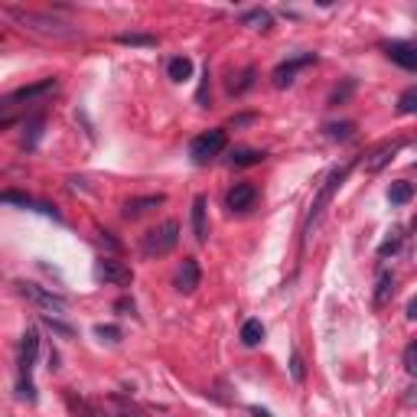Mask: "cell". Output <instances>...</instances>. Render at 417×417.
Here are the masks:
<instances>
[{"instance_id":"6da1fadb","label":"cell","mask_w":417,"mask_h":417,"mask_svg":"<svg viewBox=\"0 0 417 417\" xmlns=\"http://www.w3.org/2000/svg\"><path fill=\"white\" fill-rule=\"evenodd\" d=\"M356 163H359V157H349L346 163H339V167H332V170L326 173V179H323V183H320L317 196H313V202H310V212H307V218H303V248H307L310 235L317 232V225L323 222V212H326V208H329L332 196L339 193V189H342V183H346V179H349V173L356 170Z\"/></svg>"},{"instance_id":"7a4b0ae2","label":"cell","mask_w":417,"mask_h":417,"mask_svg":"<svg viewBox=\"0 0 417 417\" xmlns=\"http://www.w3.org/2000/svg\"><path fill=\"white\" fill-rule=\"evenodd\" d=\"M4 14L10 20L23 26V30H33L39 36H49V39H82V30L69 20H59L53 16L49 10H26V7H4Z\"/></svg>"},{"instance_id":"3957f363","label":"cell","mask_w":417,"mask_h":417,"mask_svg":"<svg viewBox=\"0 0 417 417\" xmlns=\"http://www.w3.org/2000/svg\"><path fill=\"white\" fill-rule=\"evenodd\" d=\"M56 92H59V82H56V78H43V82H36V85H26V88L10 92L7 98L0 101V127H10L14 117H16V111L39 108V105L49 101Z\"/></svg>"},{"instance_id":"277c9868","label":"cell","mask_w":417,"mask_h":417,"mask_svg":"<svg viewBox=\"0 0 417 417\" xmlns=\"http://www.w3.org/2000/svg\"><path fill=\"white\" fill-rule=\"evenodd\" d=\"M39 356V332L26 329L23 342H20V381H16V394L23 401H36V388H33V369H36Z\"/></svg>"},{"instance_id":"5b68a950","label":"cell","mask_w":417,"mask_h":417,"mask_svg":"<svg viewBox=\"0 0 417 417\" xmlns=\"http://www.w3.org/2000/svg\"><path fill=\"white\" fill-rule=\"evenodd\" d=\"M176 241H179V222L170 218V222L157 225V228H150V232L144 235V241H140V255L144 258H163L176 248Z\"/></svg>"},{"instance_id":"8992f818","label":"cell","mask_w":417,"mask_h":417,"mask_svg":"<svg viewBox=\"0 0 417 417\" xmlns=\"http://www.w3.org/2000/svg\"><path fill=\"white\" fill-rule=\"evenodd\" d=\"M16 290H20V294H23L26 300L39 310V313H46V317H65V310H69L65 297L53 294V290H46V287H39V284H26V280H20Z\"/></svg>"},{"instance_id":"52a82bcc","label":"cell","mask_w":417,"mask_h":417,"mask_svg":"<svg viewBox=\"0 0 417 417\" xmlns=\"http://www.w3.org/2000/svg\"><path fill=\"white\" fill-rule=\"evenodd\" d=\"M225 144H228L225 131L212 127V131H206V134H199V137H193V144H189V157H193V163L206 167L208 160H216V157L222 154V150H225Z\"/></svg>"},{"instance_id":"ba28073f","label":"cell","mask_w":417,"mask_h":417,"mask_svg":"<svg viewBox=\"0 0 417 417\" xmlns=\"http://www.w3.org/2000/svg\"><path fill=\"white\" fill-rule=\"evenodd\" d=\"M310 65H317V53H300V56H290L287 62H280L278 69L270 72V85L274 88H287L294 85V78L300 69H310Z\"/></svg>"},{"instance_id":"9c48e42d","label":"cell","mask_w":417,"mask_h":417,"mask_svg":"<svg viewBox=\"0 0 417 417\" xmlns=\"http://www.w3.org/2000/svg\"><path fill=\"white\" fill-rule=\"evenodd\" d=\"M95 278L105 280V284H115V287H127L134 280V270L124 261H117V258H101L95 264Z\"/></svg>"},{"instance_id":"30bf717a","label":"cell","mask_w":417,"mask_h":417,"mask_svg":"<svg viewBox=\"0 0 417 417\" xmlns=\"http://www.w3.org/2000/svg\"><path fill=\"white\" fill-rule=\"evenodd\" d=\"M385 53L394 65H401V69H408V72H417V43L414 39H394V43L385 46Z\"/></svg>"},{"instance_id":"8fae6325","label":"cell","mask_w":417,"mask_h":417,"mask_svg":"<svg viewBox=\"0 0 417 417\" xmlns=\"http://www.w3.org/2000/svg\"><path fill=\"white\" fill-rule=\"evenodd\" d=\"M199 280H202L199 261H196V258H186L183 268H179V274H176V290H179V294H196Z\"/></svg>"},{"instance_id":"7c38bea8","label":"cell","mask_w":417,"mask_h":417,"mask_svg":"<svg viewBox=\"0 0 417 417\" xmlns=\"http://www.w3.org/2000/svg\"><path fill=\"white\" fill-rule=\"evenodd\" d=\"M255 199H258L255 186L238 183V186H232V193H228V208H232V212H248V208L255 206Z\"/></svg>"},{"instance_id":"4fadbf2b","label":"cell","mask_w":417,"mask_h":417,"mask_svg":"<svg viewBox=\"0 0 417 417\" xmlns=\"http://www.w3.org/2000/svg\"><path fill=\"white\" fill-rule=\"evenodd\" d=\"M167 202V196L157 193V196H140V199H131L127 206H124V218H140L144 212H150V208L163 206Z\"/></svg>"},{"instance_id":"5bb4252c","label":"cell","mask_w":417,"mask_h":417,"mask_svg":"<svg viewBox=\"0 0 417 417\" xmlns=\"http://www.w3.org/2000/svg\"><path fill=\"white\" fill-rule=\"evenodd\" d=\"M4 202H7V206L36 208V212H43V216H53V218H59V212H56L53 206H46V202H36V199H30V196H23V193H14V189H7V193H4Z\"/></svg>"},{"instance_id":"9a60e30c","label":"cell","mask_w":417,"mask_h":417,"mask_svg":"<svg viewBox=\"0 0 417 417\" xmlns=\"http://www.w3.org/2000/svg\"><path fill=\"white\" fill-rule=\"evenodd\" d=\"M404 147V140H391V144H381L379 150H371V157H369V170L371 173H379L385 163H391L394 160V154Z\"/></svg>"},{"instance_id":"2e32d148","label":"cell","mask_w":417,"mask_h":417,"mask_svg":"<svg viewBox=\"0 0 417 417\" xmlns=\"http://www.w3.org/2000/svg\"><path fill=\"white\" fill-rule=\"evenodd\" d=\"M193 235L199 245L208 241V225H206V196H196L193 199Z\"/></svg>"},{"instance_id":"e0dca14e","label":"cell","mask_w":417,"mask_h":417,"mask_svg":"<svg viewBox=\"0 0 417 417\" xmlns=\"http://www.w3.org/2000/svg\"><path fill=\"white\" fill-rule=\"evenodd\" d=\"M108 408H111V417H147L131 398H124V394H111L108 398Z\"/></svg>"},{"instance_id":"ac0fdd59","label":"cell","mask_w":417,"mask_h":417,"mask_svg":"<svg viewBox=\"0 0 417 417\" xmlns=\"http://www.w3.org/2000/svg\"><path fill=\"white\" fill-rule=\"evenodd\" d=\"M167 75H170L173 82H189V78H193V59H189V56H173V59L167 62Z\"/></svg>"},{"instance_id":"d6986e66","label":"cell","mask_w":417,"mask_h":417,"mask_svg":"<svg viewBox=\"0 0 417 417\" xmlns=\"http://www.w3.org/2000/svg\"><path fill=\"white\" fill-rule=\"evenodd\" d=\"M241 26H248V30H261L268 33L270 26H274V16L268 14V10H248V14H241Z\"/></svg>"},{"instance_id":"ffe728a7","label":"cell","mask_w":417,"mask_h":417,"mask_svg":"<svg viewBox=\"0 0 417 417\" xmlns=\"http://www.w3.org/2000/svg\"><path fill=\"white\" fill-rule=\"evenodd\" d=\"M411 199H414V183L398 179V183L388 186V202H391V206H408Z\"/></svg>"},{"instance_id":"44dd1931","label":"cell","mask_w":417,"mask_h":417,"mask_svg":"<svg viewBox=\"0 0 417 417\" xmlns=\"http://www.w3.org/2000/svg\"><path fill=\"white\" fill-rule=\"evenodd\" d=\"M261 339H264L261 320H245V326H241V342H245L248 349H255V346H261Z\"/></svg>"},{"instance_id":"7402d4cb","label":"cell","mask_w":417,"mask_h":417,"mask_svg":"<svg viewBox=\"0 0 417 417\" xmlns=\"http://www.w3.org/2000/svg\"><path fill=\"white\" fill-rule=\"evenodd\" d=\"M323 131H326V137H329V140H339V144H342V140H352V137H356V121L326 124Z\"/></svg>"},{"instance_id":"603a6c76","label":"cell","mask_w":417,"mask_h":417,"mask_svg":"<svg viewBox=\"0 0 417 417\" xmlns=\"http://www.w3.org/2000/svg\"><path fill=\"white\" fill-rule=\"evenodd\" d=\"M43 115H36V117H30V121L23 124V147L26 150H33L39 144V134H43Z\"/></svg>"},{"instance_id":"cb8c5ba5","label":"cell","mask_w":417,"mask_h":417,"mask_svg":"<svg viewBox=\"0 0 417 417\" xmlns=\"http://www.w3.org/2000/svg\"><path fill=\"white\" fill-rule=\"evenodd\" d=\"M394 290V274L391 270H379V290H375V307H385L388 294Z\"/></svg>"},{"instance_id":"d4e9b609","label":"cell","mask_w":417,"mask_h":417,"mask_svg":"<svg viewBox=\"0 0 417 417\" xmlns=\"http://www.w3.org/2000/svg\"><path fill=\"white\" fill-rule=\"evenodd\" d=\"M117 43H121V46H157V36L154 33H121V36H117Z\"/></svg>"},{"instance_id":"484cf974","label":"cell","mask_w":417,"mask_h":417,"mask_svg":"<svg viewBox=\"0 0 417 417\" xmlns=\"http://www.w3.org/2000/svg\"><path fill=\"white\" fill-rule=\"evenodd\" d=\"M264 157H268L264 150H248V147H245V150H235V154H232V163H235V167H258Z\"/></svg>"},{"instance_id":"4316f807","label":"cell","mask_w":417,"mask_h":417,"mask_svg":"<svg viewBox=\"0 0 417 417\" xmlns=\"http://www.w3.org/2000/svg\"><path fill=\"white\" fill-rule=\"evenodd\" d=\"M398 115H417V85L404 88L398 95Z\"/></svg>"},{"instance_id":"83f0119b","label":"cell","mask_w":417,"mask_h":417,"mask_svg":"<svg viewBox=\"0 0 417 417\" xmlns=\"http://www.w3.org/2000/svg\"><path fill=\"white\" fill-rule=\"evenodd\" d=\"M39 323L49 326V329H53L56 336H62V339H72V336H75V329H72L69 323H62L59 317H46V313H39Z\"/></svg>"},{"instance_id":"f1b7e54d","label":"cell","mask_w":417,"mask_h":417,"mask_svg":"<svg viewBox=\"0 0 417 417\" xmlns=\"http://www.w3.org/2000/svg\"><path fill=\"white\" fill-rule=\"evenodd\" d=\"M65 404L75 417H95V408L85 401V398H75V391H65Z\"/></svg>"},{"instance_id":"f546056e","label":"cell","mask_w":417,"mask_h":417,"mask_svg":"<svg viewBox=\"0 0 417 417\" xmlns=\"http://www.w3.org/2000/svg\"><path fill=\"white\" fill-rule=\"evenodd\" d=\"M251 85H255V69L248 65V69L238 75V82H232V85H228V88H232L235 95H241V92H248V88H251Z\"/></svg>"},{"instance_id":"4dcf8cb0","label":"cell","mask_w":417,"mask_h":417,"mask_svg":"<svg viewBox=\"0 0 417 417\" xmlns=\"http://www.w3.org/2000/svg\"><path fill=\"white\" fill-rule=\"evenodd\" d=\"M398 248H401V228H394L391 238L381 241V245H379V255H381V258H388V255H394Z\"/></svg>"},{"instance_id":"1f68e13d","label":"cell","mask_w":417,"mask_h":417,"mask_svg":"<svg viewBox=\"0 0 417 417\" xmlns=\"http://www.w3.org/2000/svg\"><path fill=\"white\" fill-rule=\"evenodd\" d=\"M95 336H101L105 342H117V339H121V329H117V326H105V323H98V326H95Z\"/></svg>"},{"instance_id":"d6a6232c","label":"cell","mask_w":417,"mask_h":417,"mask_svg":"<svg viewBox=\"0 0 417 417\" xmlns=\"http://www.w3.org/2000/svg\"><path fill=\"white\" fill-rule=\"evenodd\" d=\"M404 369H408L411 375H417V339L404 349Z\"/></svg>"},{"instance_id":"836d02e7","label":"cell","mask_w":417,"mask_h":417,"mask_svg":"<svg viewBox=\"0 0 417 417\" xmlns=\"http://www.w3.org/2000/svg\"><path fill=\"white\" fill-rule=\"evenodd\" d=\"M290 375H294V381H303V375H307V371H303V359H300V352H290Z\"/></svg>"},{"instance_id":"e575fe53","label":"cell","mask_w":417,"mask_h":417,"mask_svg":"<svg viewBox=\"0 0 417 417\" xmlns=\"http://www.w3.org/2000/svg\"><path fill=\"white\" fill-rule=\"evenodd\" d=\"M196 101H199V108H208V65H206V72H202V85H199V92H196Z\"/></svg>"},{"instance_id":"d590c367","label":"cell","mask_w":417,"mask_h":417,"mask_svg":"<svg viewBox=\"0 0 417 417\" xmlns=\"http://www.w3.org/2000/svg\"><path fill=\"white\" fill-rule=\"evenodd\" d=\"M349 92H352V82H346V88H342V92H332L329 105H339V101H346V98H349Z\"/></svg>"},{"instance_id":"8d00e7d4","label":"cell","mask_w":417,"mask_h":417,"mask_svg":"<svg viewBox=\"0 0 417 417\" xmlns=\"http://www.w3.org/2000/svg\"><path fill=\"white\" fill-rule=\"evenodd\" d=\"M115 310H117V313H131V317H134V310H137V307H134V300H127V297H124V300L115 303Z\"/></svg>"},{"instance_id":"74e56055","label":"cell","mask_w":417,"mask_h":417,"mask_svg":"<svg viewBox=\"0 0 417 417\" xmlns=\"http://www.w3.org/2000/svg\"><path fill=\"white\" fill-rule=\"evenodd\" d=\"M404 404H411V408H417V381L408 388V394H404Z\"/></svg>"},{"instance_id":"f35d334b","label":"cell","mask_w":417,"mask_h":417,"mask_svg":"<svg viewBox=\"0 0 417 417\" xmlns=\"http://www.w3.org/2000/svg\"><path fill=\"white\" fill-rule=\"evenodd\" d=\"M408 320H417V297L408 303Z\"/></svg>"},{"instance_id":"ab89813d","label":"cell","mask_w":417,"mask_h":417,"mask_svg":"<svg viewBox=\"0 0 417 417\" xmlns=\"http://www.w3.org/2000/svg\"><path fill=\"white\" fill-rule=\"evenodd\" d=\"M251 414H255V417H270L268 411H261V408H251Z\"/></svg>"}]
</instances>
